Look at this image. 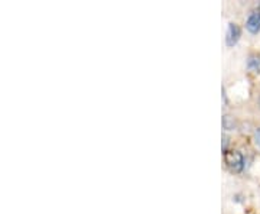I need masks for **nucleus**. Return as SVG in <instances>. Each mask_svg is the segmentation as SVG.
I'll return each instance as SVG.
<instances>
[{
    "mask_svg": "<svg viewBox=\"0 0 260 214\" xmlns=\"http://www.w3.org/2000/svg\"><path fill=\"white\" fill-rule=\"evenodd\" d=\"M224 161L227 167L234 172H240L244 168V157L239 150H225L224 152Z\"/></svg>",
    "mask_w": 260,
    "mask_h": 214,
    "instance_id": "f257e3e1",
    "label": "nucleus"
},
{
    "mask_svg": "<svg viewBox=\"0 0 260 214\" xmlns=\"http://www.w3.org/2000/svg\"><path fill=\"white\" fill-rule=\"evenodd\" d=\"M240 37H242V30L239 28V25L230 22L229 28H227V34H225V44H227V47H234L239 42Z\"/></svg>",
    "mask_w": 260,
    "mask_h": 214,
    "instance_id": "f03ea898",
    "label": "nucleus"
},
{
    "mask_svg": "<svg viewBox=\"0 0 260 214\" xmlns=\"http://www.w3.org/2000/svg\"><path fill=\"white\" fill-rule=\"evenodd\" d=\"M246 28L250 34H257L260 32V10H251L250 15L246 20Z\"/></svg>",
    "mask_w": 260,
    "mask_h": 214,
    "instance_id": "7ed1b4c3",
    "label": "nucleus"
},
{
    "mask_svg": "<svg viewBox=\"0 0 260 214\" xmlns=\"http://www.w3.org/2000/svg\"><path fill=\"white\" fill-rule=\"evenodd\" d=\"M247 68L256 73V74H260V55L259 54H250L249 58H247Z\"/></svg>",
    "mask_w": 260,
    "mask_h": 214,
    "instance_id": "20e7f679",
    "label": "nucleus"
},
{
    "mask_svg": "<svg viewBox=\"0 0 260 214\" xmlns=\"http://www.w3.org/2000/svg\"><path fill=\"white\" fill-rule=\"evenodd\" d=\"M236 126H237V123H236V119L230 116V114H224L223 116V128L225 131H234L236 129Z\"/></svg>",
    "mask_w": 260,
    "mask_h": 214,
    "instance_id": "39448f33",
    "label": "nucleus"
},
{
    "mask_svg": "<svg viewBox=\"0 0 260 214\" xmlns=\"http://www.w3.org/2000/svg\"><path fill=\"white\" fill-rule=\"evenodd\" d=\"M254 140H256V145L260 148V129H257L256 135H254Z\"/></svg>",
    "mask_w": 260,
    "mask_h": 214,
    "instance_id": "423d86ee",
    "label": "nucleus"
},
{
    "mask_svg": "<svg viewBox=\"0 0 260 214\" xmlns=\"http://www.w3.org/2000/svg\"><path fill=\"white\" fill-rule=\"evenodd\" d=\"M256 9L260 10V3H259V5H257V6H256Z\"/></svg>",
    "mask_w": 260,
    "mask_h": 214,
    "instance_id": "0eeeda50",
    "label": "nucleus"
}]
</instances>
